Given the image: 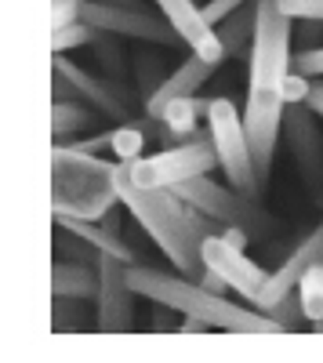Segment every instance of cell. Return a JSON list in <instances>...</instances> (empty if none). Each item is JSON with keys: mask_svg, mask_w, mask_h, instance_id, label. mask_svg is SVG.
<instances>
[{"mask_svg": "<svg viewBox=\"0 0 323 363\" xmlns=\"http://www.w3.org/2000/svg\"><path fill=\"white\" fill-rule=\"evenodd\" d=\"M80 18L95 29H109L116 37H131L142 44H157V48H182V37L174 33V26L157 11H145L142 4H98V0H84Z\"/></svg>", "mask_w": 323, "mask_h": 363, "instance_id": "cell-8", "label": "cell"}, {"mask_svg": "<svg viewBox=\"0 0 323 363\" xmlns=\"http://www.w3.org/2000/svg\"><path fill=\"white\" fill-rule=\"evenodd\" d=\"M131 287L138 291V298L164 301V306L178 309L182 316H200L215 330H229V335H280L283 330L269 313L237 306L225 294L208 291L200 280H189L182 272H164V269L135 262L131 265Z\"/></svg>", "mask_w": 323, "mask_h": 363, "instance_id": "cell-3", "label": "cell"}, {"mask_svg": "<svg viewBox=\"0 0 323 363\" xmlns=\"http://www.w3.org/2000/svg\"><path fill=\"white\" fill-rule=\"evenodd\" d=\"M203 262H208L211 269H218L225 277V284L244 301H251V306H254V298L261 294V287H266V280H269V269H261L247 255V247H237L225 233H211L208 240H203Z\"/></svg>", "mask_w": 323, "mask_h": 363, "instance_id": "cell-11", "label": "cell"}, {"mask_svg": "<svg viewBox=\"0 0 323 363\" xmlns=\"http://www.w3.org/2000/svg\"><path fill=\"white\" fill-rule=\"evenodd\" d=\"M266 313H269V316H273L283 330H302V316H305V309H302V298H298V291H290V294L276 298Z\"/></svg>", "mask_w": 323, "mask_h": 363, "instance_id": "cell-27", "label": "cell"}, {"mask_svg": "<svg viewBox=\"0 0 323 363\" xmlns=\"http://www.w3.org/2000/svg\"><path fill=\"white\" fill-rule=\"evenodd\" d=\"M182 313L178 309H171V306H164V301H157V313H153V330H178V320Z\"/></svg>", "mask_w": 323, "mask_h": 363, "instance_id": "cell-34", "label": "cell"}, {"mask_svg": "<svg viewBox=\"0 0 323 363\" xmlns=\"http://www.w3.org/2000/svg\"><path fill=\"white\" fill-rule=\"evenodd\" d=\"M208 128H211V138H215V149H218V164L229 178V186H237L240 193L261 200L266 186L258 178V164H254V153H251V138H247V124L237 109L232 99H211L208 106Z\"/></svg>", "mask_w": 323, "mask_h": 363, "instance_id": "cell-6", "label": "cell"}, {"mask_svg": "<svg viewBox=\"0 0 323 363\" xmlns=\"http://www.w3.org/2000/svg\"><path fill=\"white\" fill-rule=\"evenodd\" d=\"M153 135H157V120H153V116L128 120V124H120V128L113 131L109 153H113L116 160H138L142 149H145V138H153Z\"/></svg>", "mask_w": 323, "mask_h": 363, "instance_id": "cell-21", "label": "cell"}, {"mask_svg": "<svg viewBox=\"0 0 323 363\" xmlns=\"http://www.w3.org/2000/svg\"><path fill=\"white\" fill-rule=\"evenodd\" d=\"M73 149H80V153H102V149L113 145V131L109 135H91V138H84V142H69Z\"/></svg>", "mask_w": 323, "mask_h": 363, "instance_id": "cell-35", "label": "cell"}, {"mask_svg": "<svg viewBox=\"0 0 323 363\" xmlns=\"http://www.w3.org/2000/svg\"><path fill=\"white\" fill-rule=\"evenodd\" d=\"M84 298H62L55 294V313H51V327L55 330H87V313L80 309Z\"/></svg>", "mask_w": 323, "mask_h": 363, "instance_id": "cell-24", "label": "cell"}, {"mask_svg": "<svg viewBox=\"0 0 323 363\" xmlns=\"http://www.w3.org/2000/svg\"><path fill=\"white\" fill-rule=\"evenodd\" d=\"M95 51V62H98V73L113 77V80H128L131 66H128V51L120 44V37L109 33V29H95V37L91 44H87Z\"/></svg>", "mask_w": 323, "mask_h": 363, "instance_id": "cell-19", "label": "cell"}, {"mask_svg": "<svg viewBox=\"0 0 323 363\" xmlns=\"http://www.w3.org/2000/svg\"><path fill=\"white\" fill-rule=\"evenodd\" d=\"M290 69L302 73V77H309V80L323 77V48H319V44H312V48H298L295 55H290Z\"/></svg>", "mask_w": 323, "mask_h": 363, "instance_id": "cell-28", "label": "cell"}, {"mask_svg": "<svg viewBox=\"0 0 323 363\" xmlns=\"http://www.w3.org/2000/svg\"><path fill=\"white\" fill-rule=\"evenodd\" d=\"M208 106H211V99H200V95H182V99H174L167 109H164V116L160 120H167V124L178 131L182 138H200V135H208L211 128H203L200 131V113H208Z\"/></svg>", "mask_w": 323, "mask_h": 363, "instance_id": "cell-20", "label": "cell"}, {"mask_svg": "<svg viewBox=\"0 0 323 363\" xmlns=\"http://www.w3.org/2000/svg\"><path fill=\"white\" fill-rule=\"evenodd\" d=\"M309 87H312L309 77H302V73L290 69L287 80H283V102H287V106H290V102H305V99H309Z\"/></svg>", "mask_w": 323, "mask_h": 363, "instance_id": "cell-30", "label": "cell"}, {"mask_svg": "<svg viewBox=\"0 0 323 363\" xmlns=\"http://www.w3.org/2000/svg\"><path fill=\"white\" fill-rule=\"evenodd\" d=\"M131 73H135V87H138V95H142V102L153 95V91L167 80V62L153 51V48H138L135 55H131Z\"/></svg>", "mask_w": 323, "mask_h": 363, "instance_id": "cell-22", "label": "cell"}, {"mask_svg": "<svg viewBox=\"0 0 323 363\" xmlns=\"http://www.w3.org/2000/svg\"><path fill=\"white\" fill-rule=\"evenodd\" d=\"M80 4H84V0H55V4H51V29H62L69 22H80Z\"/></svg>", "mask_w": 323, "mask_h": 363, "instance_id": "cell-29", "label": "cell"}, {"mask_svg": "<svg viewBox=\"0 0 323 363\" xmlns=\"http://www.w3.org/2000/svg\"><path fill=\"white\" fill-rule=\"evenodd\" d=\"M290 18H323V0H280Z\"/></svg>", "mask_w": 323, "mask_h": 363, "instance_id": "cell-32", "label": "cell"}, {"mask_svg": "<svg viewBox=\"0 0 323 363\" xmlns=\"http://www.w3.org/2000/svg\"><path fill=\"white\" fill-rule=\"evenodd\" d=\"M254 26H258V4L237 8L232 15H225L218 22V37H222V48H225V58H244L251 51V40H254Z\"/></svg>", "mask_w": 323, "mask_h": 363, "instance_id": "cell-17", "label": "cell"}, {"mask_svg": "<svg viewBox=\"0 0 323 363\" xmlns=\"http://www.w3.org/2000/svg\"><path fill=\"white\" fill-rule=\"evenodd\" d=\"M298 298H302V309H305V320H323V262L309 265L298 280Z\"/></svg>", "mask_w": 323, "mask_h": 363, "instance_id": "cell-23", "label": "cell"}, {"mask_svg": "<svg viewBox=\"0 0 323 363\" xmlns=\"http://www.w3.org/2000/svg\"><path fill=\"white\" fill-rule=\"evenodd\" d=\"M323 33V18H295V44L298 48H312Z\"/></svg>", "mask_w": 323, "mask_h": 363, "instance_id": "cell-31", "label": "cell"}, {"mask_svg": "<svg viewBox=\"0 0 323 363\" xmlns=\"http://www.w3.org/2000/svg\"><path fill=\"white\" fill-rule=\"evenodd\" d=\"M98 109L95 106H87L84 99H66V102H55L51 106V135L55 142H66L87 128H95L98 124Z\"/></svg>", "mask_w": 323, "mask_h": 363, "instance_id": "cell-18", "label": "cell"}, {"mask_svg": "<svg viewBox=\"0 0 323 363\" xmlns=\"http://www.w3.org/2000/svg\"><path fill=\"white\" fill-rule=\"evenodd\" d=\"M244 4H251V0H208V4H203V15H208V18L218 26L225 15H232V11L244 8Z\"/></svg>", "mask_w": 323, "mask_h": 363, "instance_id": "cell-33", "label": "cell"}, {"mask_svg": "<svg viewBox=\"0 0 323 363\" xmlns=\"http://www.w3.org/2000/svg\"><path fill=\"white\" fill-rule=\"evenodd\" d=\"M312 109H309V102H290L287 109H283V138H287V145H290V153H295V160L302 164V171L312 178L316 174V167H319V160H323V153H319V131H316V124H312Z\"/></svg>", "mask_w": 323, "mask_h": 363, "instance_id": "cell-15", "label": "cell"}, {"mask_svg": "<svg viewBox=\"0 0 323 363\" xmlns=\"http://www.w3.org/2000/svg\"><path fill=\"white\" fill-rule=\"evenodd\" d=\"M309 330H316V335H323V320H312V327Z\"/></svg>", "mask_w": 323, "mask_h": 363, "instance_id": "cell-40", "label": "cell"}, {"mask_svg": "<svg viewBox=\"0 0 323 363\" xmlns=\"http://www.w3.org/2000/svg\"><path fill=\"white\" fill-rule=\"evenodd\" d=\"M305 102H309V109H312L316 116H323V84H319V80H312L309 99H305Z\"/></svg>", "mask_w": 323, "mask_h": 363, "instance_id": "cell-37", "label": "cell"}, {"mask_svg": "<svg viewBox=\"0 0 323 363\" xmlns=\"http://www.w3.org/2000/svg\"><path fill=\"white\" fill-rule=\"evenodd\" d=\"M116 193L120 203L128 207V215L142 225V233L160 247V255L174 265V272H182L189 280H200L208 262H203V240L211 233H222V225L186 203L174 189L160 186H138L131 178V160L116 164Z\"/></svg>", "mask_w": 323, "mask_h": 363, "instance_id": "cell-2", "label": "cell"}, {"mask_svg": "<svg viewBox=\"0 0 323 363\" xmlns=\"http://www.w3.org/2000/svg\"><path fill=\"white\" fill-rule=\"evenodd\" d=\"M178 330H182V335H203V330H215V327L208 320H200V316H182Z\"/></svg>", "mask_w": 323, "mask_h": 363, "instance_id": "cell-36", "label": "cell"}, {"mask_svg": "<svg viewBox=\"0 0 323 363\" xmlns=\"http://www.w3.org/2000/svg\"><path fill=\"white\" fill-rule=\"evenodd\" d=\"M58 73H66L76 87V95L87 102V106H95L106 120H113V124H128V120H138V91H131L124 80H113L106 73H91V69H84L76 62H69L66 55H55V62H51Z\"/></svg>", "mask_w": 323, "mask_h": 363, "instance_id": "cell-9", "label": "cell"}, {"mask_svg": "<svg viewBox=\"0 0 323 363\" xmlns=\"http://www.w3.org/2000/svg\"><path fill=\"white\" fill-rule=\"evenodd\" d=\"M91 37H95V26H87L84 18L80 22H69L62 29H51V51L55 55H66L73 48H87V44H91Z\"/></svg>", "mask_w": 323, "mask_h": 363, "instance_id": "cell-25", "label": "cell"}, {"mask_svg": "<svg viewBox=\"0 0 323 363\" xmlns=\"http://www.w3.org/2000/svg\"><path fill=\"white\" fill-rule=\"evenodd\" d=\"M258 26L247 51V102H244V124L251 138V153L258 164L261 186L273 174L276 142L283 135V80L290 73V48H295V18H290L280 0H254Z\"/></svg>", "mask_w": 323, "mask_h": 363, "instance_id": "cell-1", "label": "cell"}, {"mask_svg": "<svg viewBox=\"0 0 323 363\" xmlns=\"http://www.w3.org/2000/svg\"><path fill=\"white\" fill-rule=\"evenodd\" d=\"M153 4L174 26V33L182 37V44L193 55L208 58V62H215V66L225 62V48H222V37H218V26L203 15V8L196 4V0H153Z\"/></svg>", "mask_w": 323, "mask_h": 363, "instance_id": "cell-12", "label": "cell"}, {"mask_svg": "<svg viewBox=\"0 0 323 363\" xmlns=\"http://www.w3.org/2000/svg\"><path fill=\"white\" fill-rule=\"evenodd\" d=\"M131 265L128 258L116 255H98V313L95 323L98 330H131L135 323V298L138 291L131 287Z\"/></svg>", "mask_w": 323, "mask_h": 363, "instance_id": "cell-10", "label": "cell"}, {"mask_svg": "<svg viewBox=\"0 0 323 363\" xmlns=\"http://www.w3.org/2000/svg\"><path fill=\"white\" fill-rule=\"evenodd\" d=\"M120 207H124V203H116V207H109L106 215H102V225H106L109 233H120Z\"/></svg>", "mask_w": 323, "mask_h": 363, "instance_id": "cell-38", "label": "cell"}, {"mask_svg": "<svg viewBox=\"0 0 323 363\" xmlns=\"http://www.w3.org/2000/svg\"><path fill=\"white\" fill-rule=\"evenodd\" d=\"M116 164L98 153H80L73 145L55 142L51 149V215L102 222L109 207L120 203L116 193Z\"/></svg>", "mask_w": 323, "mask_h": 363, "instance_id": "cell-4", "label": "cell"}, {"mask_svg": "<svg viewBox=\"0 0 323 363\" xmlns=\"http://www.w3.org/2000/svg\"><path fill=\"white\" fill-rule=\"evenodd\" d=\"M98 4H131V8H138V0H98Z\"/></svg>", "mask_w": 323, "mask_h": 363, "instance_id": "cell-39", "label": "cell"}, {"mask_svg": "<svg viewBox=\"0 0 323 363\" xmlns=\"http://www.w3.org/2000/svg\"><path fill=\"white\" fill-rule=\"evenodd\" d=\"M66 255H69V262H98V251L87 244L84 236L58 225V233H55V258H66Z\"/></svg>", "mask_w": 323, "mask_h": 363, "instance_id": "cell-26", "label": "cell"}, {"mask_svg": "<svg viewBox=\"0 0 323 363\" xmlns=\"http://www.w3.org/2000/svg\"><path fill=\"white\" fill-rule=\"evenodd\" d=\"M174 193H178L186 203H193L196 211H203V215H211L222 229H229V225L247 229L254 244H261V240L273 236L269 211L261 207L254 196L240 193L237 186H222V182H215L211 174L178 182V186H174Z\"/></svg>", "mask_w": 323, "mask_h": 363, "instance_id": "cell-5", "label": "cell"}, {"mask_svg": "<svg viewBox=\"0 0 323 363\" xmlns=\"http://www.w3.org/2000/svg\"><path fill=\"white\" fill-rule=\"evenodd\" d=\"M316 262H323V222H319L305 240H298V247L269 272V280H266V287H261V294L254 298V306L266 313L276 298H283V294H290V291L298 287L302 272H305L309 265H316Z\"/></svg>", "mask_w": 323, "mask_h": 363, "instance_id": "cell-13", "label": "cell"}, {"mask_svg": "<svg viewBox=\"0 0 323 363\" xmlns=\"http://www.w3.org/2000/svg\"><path fill=\"white\" fill-rule=\"evenodd\" d=\"M215 69H218L215 62H208V58H200V55H193V51H189L186 62H182V66H174V69L167 73V80L153 91L149 99L142 102V106H145V116L160 120V116H164V109H167L174 99H182V95H196V91L215 77Z\"/></svg>", "mask_w": 323, "mask_h": 363, "instance_id": "cell-14", "label": "cell"}, {"mask_svg": "<svg viewBox=\"0 0 323 363\" xmlns=\"http://www.w3.org/2000/svg\"><path fill=\"white\" fill-rule=\"evenodd\" d=\"M218 164V149H215V138L211 131L200 135V138H189L182 145H171V149H160L153 157H138L131 160V178L138 186H160V189H174L178 182H189V178H200V174H211Z\"/></svg>", "mask_w": 323, "mask_h": 363, "instance_id": "cell-7", "label": "cell"}, {"mask_svg": "<svg viewBox=\"0 0 323 363\" xmlns=\"http://www.w3.org/2000/svg\"><path fill=\"white\" fill-rule=\"evenodd\" d=\"M51 294L62 298H98V262H69L55 258L51 265Z\"/></svg>", "mask_w": 323, "mask_h": 363, "instance_id": "cell-16", "label": "cell"}]
</instances>
